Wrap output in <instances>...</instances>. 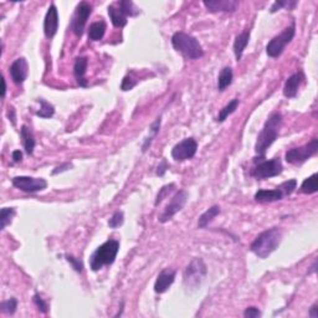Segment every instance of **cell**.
Returning a JSON list of instances; mask_svg holds the SVG:
<instances>
[{"instance_id":"obj_40","label":"cell","mask_w":318,"mask_h":318,"mask_svg":"<svg viewBox=\"0 0 318 318\" xmlns=\"http://www.w3.org/2000/svg\"><path fill=\"white\" fill-rule=\"evenodd\" d=\"M168 168H169L168 162H167L166 159H163V161L161 162V164H159V166H158V168H157V175H159V177H163V175L166 174L167 169H168Z\"/></svg>"},{"instance_id":"obj_36","label":"cell","mask_w":318,"mask_h":318,"mask_svg":"<svg viewBox=\"0 0 318 318\" xmlns=\"http://www.w3.org/2000/svg\"><path fill=\"white\" fill-rule=\"evenodd\" d=\"M34 303L36 304V307L39 308V311H41L42 313H47V311H49V306H47V303L41 299L40 295H37V293L34 295Z\"/></svg>"},{"instance_id":"obj_9","label":"cell","mask_w":318,"mask_h":318,"mask_svg":"<svg viewBox=\"0 0 318 318\" xmlns=\"http://www.w3.org/2000/svg\"><path fill=\"white\" fill-rule=\"evenodd\" d=\"M283 172L282 162L279 157L272 158L270 161H261L256 164L251 170V175L258 179H267V178L277 177Z\"/></svg>"},{"instance_id":"obj_43","label":"cell","mask_w":318,"mask_h":318,"mask_svg":"<svg viewBox=\"0 0 318 318\" xmlns=\"http://www.w3.org/2000/svg\"><path fill=\"white\" fill-rule=\"evenodd\" d=\"M308 315H310V317H312V318H318V303L313 304L312 307H311L310 313H308Z\"/></svg>"},{"instance_id":"obj_45","label":"cell","mask_w":318,"mask_h":318,"mask_svg":"<svg viewBox=\"0 0 318 318\" xmlns=\"http://www.w3.org/2000/svg\"><path fill=\"white\" fill-rule=\"evenodd\" d=\"M1 80H3V98H4V97H5V94H6V82H5V80H4V77L1 78Z\"/></svg>"},{"instance_id":"obj_38","label":"cell","mask_w":318,"mask_h":318,"mask_svg":"<svg viewBox=\"0 0 318 318\" xmlns=\"http://www.w3.org/2000/svg\"><path fill=\"white\" fill-rule=\"evenodd\" d=\"M136 85H137V81L132 80L130 76H126V77L123 78V81H122L121 89L122 91H130V90H132Z\"/></svg>"},{"instance_id":"obj_42","label":"cell","mask_w":318,"mask_h":318,"mask_svg":"<svg viewBox=\"0 0 318 318\" xmlns=\"http://www.w3.org/2000/svg\"><path fill=\"white\" fill-rule=\"evenodd\" d=\"M21 159H22L21 150H14V152H13V161H14V163H19V162H21Z\"/></svg>"},{"instance_id":"obj_34","label":"cell","mask_w":318,"mask_h":318,"mask_svg":"<svg viewBox=\"0 0 318 318\" xmlns=\"http://www.w3.org/2000/svg\"><path fill=\"white\" fill-rule=\"evenodd\" d=\"M297 5V1H291V0H286V1H282V0H277L275 1L274 5L271 6V13H276L277 10H280L281 8H286V9H292Z\"/></svg>"},{"instance_id":"obj_1","label":"cell","mask_w":318,"mask_h":318,"mask_svg":"<svg viewBox=\"0 0 318 318\" xmlns=\"http://www.w3.org/2000/svg\"><path fill=\"white\" fill-rule=\"evenodd\" d=\"M281 240H282V231L279 227H272L259 234L258 238L252 241L250 250L258 258L266 259L279 247Z\"/></svg>"},{"instance_id":"obj_20","label":"cell","mask_w":318,"mask_h":318,"mask_svg":"<svg viewBox=\"0 0 318 318\" xmlns=\"http://www.w3.org/2000/svg\"><path fill=\"white\" fill-rule=\"evenodd\" d=\"M249 41H250L249 30L243 31V33L239 34V35L236 36L235 41H234V54H235V57L238 61H240L241 57H243V50L246 49Z\"/></svg>"},{"instance_id":"obj_44","label":"cell","mask_w":318,"mask_h":318,"mask_svg":"<svg viewBox=\"0 0 318 318\" xmlns=\"http://www.w3.org/2000/svg\"><path fill=\"white\" fill-rule=\"evenodd\" d=\"M9 118L11 119V122H13V125H15V112L13 108L9 107Z\"/></svg>"},{"instance_id":"obj_6","label":"cell","mask_w":318,"mask_h":318,"mask_svg":"<svg viewBox=\"0 0 318 318\" xmlns=\"http://www.w3.org/2000/svg\"><path fill=\"white\" fill-rule=\"evenodd\" d=\"M295 34H296V24L295 21H292L290 26L285 29L282 33L280 34V35L275 36L274 39L271 41L268 42L267 46H266V53L270 57H279L281 56V54L283 53L285 50V47L292 41V39L295 37Z\"/></svg>"},{"instance_id":"obj_35","label":"cell","mask_w":318,"mask_h":318,"mask_svg":"<svg viewBox=\"0 0 318 318\" xmlns=\"http://www.w3.org/2000/svg\"><path fill=\"white\" fill-rule=\"evenodd\" d=\"M174 188H175L174 184H168V186L163 187V188L161 189V191H159V193H158L157 199H155V205L159 204V203H161L162 200H163L164 198H166L167 195H168V194L170 193V191H172L173 189H174Z\"/></svg>"},{"instance_id":"obj_22","label":"cell","mask_w":318,"mask_h":318,"mask_svg":"<svg viewBox=\"0 0 318 318\" xmlns=\"http://www.w3.org/2000/svg\"><path fill=\"white\" fill-rule=\"evenodd\" d=\"M20 136H21L22 144H24L26 154L31 155L34 152V148H35V138H34L33 132L28 126H22L21 130H20Z\"/></svg>"},{"instance_id":"obj_25","label":"cell","mask_w":318,"mask_h":318,"mask_svg":"<svg viewBox=\"0 0 318 318\" xmlns=\"http://www.w3.org/2000/svg\"><path fill=\"white\" fill-rule=\"evenodd\" d=\"M232 77H234V75H232L231 67H229V66L224 67L218 77V90L219 91H224L227 86H230L232 82Z\"/></svg>"},{"instance_id":"obj_2","label":"cell","mask_w":318,"mask_h":318,"mask_svg":"<svg viewBox=\"0 0 318 318\" xmlns=\"http://www.w3.org/2000/svg\"><path fill=\"white\" fill-rule=\"evenodd\" d=\"M282 125V114L279 112H275L271 117L267 119L263 128L261 130L260 134L258 137V142L255 146V150L259 154V157H263L266 150L272 146L275 141L279 137L280 127Z\"/></svg>"},{"instance_id":"obj_19","label":"cell","mask_w":318,"mask_h":318,"mask_svg":"<svg viewBox=\"0 0 318 318\" xmlns=\"http://www.w3.org/2000/svg\"><path fill=\"white\" fill-rule=\"evenodd\" d=\"M87 65H89V60L85 56L76 58L75 65H74V75H75L76 81H77V83L81 87H87Z\"/></svg>"},{"instance_id":"obj_15","label":"cell","mask_w":318,"mask_h":318,"mask_svg":"<svg viewBox=\"0 0 318 318\" xmlns=\"http://www.w3.org/2000/svg\"><path fill=\"white\" fill-rule=\"evenodd\" d=\"M9 72H10L11 80L14 81L17 85H21L24 83V81L26 80L29 74V66H28V61L24 57H19L11 64L10 69H9Z\"/></svg>"},{"instance_id":"obj_16","label":"cell","mask_w":318,"mask_h":318,"mask_svg":"<svg viewBox=\"0 0 318 318\" xmlns=\"http://www.w3.org/2000/svg\"><path fill=\"white\" fill-rule=\"evenodd\" d=\"M175 275H177V272H175L174 270H172V268H164V270H162V271L159 272V275L157 276V280H155V283H154L155 292L157 293L167 292V290H168V288L173 285V282H174Z\"/></svg>"},{"instance_id":"obj_37","label":"cell","mask_w":318,"mask_h":318,"mask_svg":"<svg viewBox=\"0 0 318 318\" xmlns=\"http://www.w3.org/2000/svg\"><path fill=\"white\" fill-rule=\"evenodd\" d=\"M66 260L67 262L71 263L72 268L75 270L76 272H82L83 271V263L81 262L80 260H77L76 258H74V256H71V255H66Z\"/></svg>"},{"instance_id":"obj_10","label":"cell","mask_w":318,"mask_h":318,"mask_svg":"<svg viewBox=\"0 0 318 318\" xmlns=\"http://www.w3.org/2000/svg\"><path fill=\"white\" fill-rule=\"evenodd\" d=\"M92 13V5L87 1H81L75 10L71 20V30L76 36L81 37L86 28V22Z\"/></svg>"},{"instance_id":"obj_13","label":"cell","mask_w":318,"mask_h":318,"mask_svg":"<svg viewBox=\"0 0 318 318\" xmlns=\"http://www.w3.org/2000/svg\"><path fill=\"white\" fill-rule=\"evenodd\" d=\"M13 186L15 188L20 189L25 193H37L44 189H46L47 182L42 178H33V177H15L11 180Z\"/></svg>"},{"instance_id":"obj_28","label":"cell","mask_w":318,"mask_h":318,"mask_svg":"<svg viewBox=\"0 0 318 318\" xmlns=\"http://www.w3.org/2000/svg\"><path fill=\"white\" fill-rule=\"evenodd\" d=\"M318 190L317 174H312L310 178L304 179L301 186V191L304 194H313Z\"/></svg>"},{"instance_id":"obj_32","label":"cell","mask_w":318,"mask_h":318,"mask_svg":"<svg viewBox=\"0 0 318 318\" xmlns=\"http://www.w3.org/2000/svg\"><path fill=\"white\" fill-rule=\"evenodd\" d=\"M1 311H3L4 313H8V315H14L15 311H17V307H18V301L17 299H8V301H4L3 303H1Z\"/></svg>"},{"instance_id":"obj_8","label":"cell","mask_w":318,"mask_h":318,"mask_svg":"<svg viewBox=\"0 0 318 318\" xmlns=\"http://www.w3.org/2000/svg\"><path fill=\"white\" fill-rule=\"evenodd\" d=\"M206 275V265L202 259H194L184 272V285L188 288H197Z\"/></svg>"},{"instance_id":"obj_29","label":"cell","mask_w":318,"mask_h":318,"mask_svg":"<svg viewBox=\"0 0 318 318\" xmlns=\"http://www.w3.org/2000/svg\"><path fill=\"white\" fill-rule=\"evenodd\" d=\"M37 101L41 105V107H40L39 111L36 112V116L40 117V118H50V117H53L54 113H55V107L45 100H41V98Z\"/></svg>"},{"instance_id":"obj_7","label":"cell","mask_w":318,"mask_h":318,"mask_svg":"<svg viewBox=\"0 0 318 318\" xmlns=\"http://www.w3.org/2000/svg\"><path fill=\"white\" fill-rule=\"evenodd\" d=\"M317 150L318 139L313 138L312 141L308 142V143L304 144V146L288 150L285 154L286 162L290 164H293V166H301L304 162L308 161L311 157H313V155L317 153Z\"/></svg>"},{"instance_id":"obj_39","label":"cell","mask_w":318,"mask_h":318,"mask_svg":"<svg viewBox=\"0 0 318 318\" xmlns=\"http://www.w3.org/2000/svg\"><path fill=\"white\" fill-rule=\"evenodd\" d=\"M245 318H258L261 317V311L258 307H247L243 312Z\"/></svg>"},{"instance_id":"obj_4","label":"cell","mask_w":318,"mask_h":318,"mask_svg":"<svg viewBox=\"0 0 318 318\" xmlns=\"http://www.w3.org/2000/svg\"><path fill=\"white\" fill-rule=\"evenodd\" d=\"M119 250V243L117 240H107L102 243L90 258V266L92 271H98L103 266L112 265L117 258Z\"/></svg>"},{"instance_id":"obj_21","label":"cell","mask_w":318,"mask_h":318,"mask_svg":"<svg viewBox=\"0 0 318 318\" xmlns=\"http://www.w3.org/2000/svg\"><path fill=\"white\" fill-rule=\"evenodd\" d=\"M107 10L113 26H116V28H123V26L127 25V17L123 14V11H122L121 9L116 8L114 5H110Z\"/></svg>"},{"instance_id":"obj_5","label":"cell","mask_w":318,"mask_h":318,"mask_svg":"<svg viewBox=\"0 0 318 318\" xmlns=\"http://www.w3.org/2000/svg\"><path fill=\"white\" fill-rule=\"evenodd\" d=\"M297 188V180L290 179L287 182H283L282 184H280L272 190H265L261 189L258 193L255 194V200L261 204H266V203H274L277 200H282L285 197H288L295 191Z\"/></svg>"},{"instance_id":"obj_11","label":"cell","mask_w":318,"mask_h":318,"mask_svg":"<svg viewBox=\"0 0 318 318\" xmlns=\"http://www.w3.org/2000/svg\"><path fill=\"white\" fill-rule=\"evenodd\" d=\"M188 198H189V194L187 190L177 191V194H175L174 197L172 198V200L169 202V204L166 206L163 214L159 216V222L161 223L169 222L175 214L179 213L183 207L186 206L187 202H188Z\"/></svg>"},{"instance_id":"obj_18","label":"cell","mask_w":318,"mask_h":318,"mask_svg":"<svg viewBox=\"0 0 318 318\" xmlns=\"http://www.w3.org/2000/svg\"><path fill=\"white\" fill-rule=\"evenodd\" d=\"M304 81V74L302 71L296 72L291 75L290 77L286 80L285 86H283V94L287 98H293V97L297 96V92H299V86L301 83Z\"/></svg>"},{"instance_id":"obj_17","label":"cell","mask_w":318,"mask_h":318,"mask_svg":"<svg viewBox=\"0 0 318 318\" xmlns=\"http://www.w3.org/2000/svg\"><path fill=\"white\" fill-rule=\"evenodd\" d=\"M203 4L210 13H219V11L234 13L239 6V1L236 0H209Z\"/></svg>"},{"instance_id":"obj_23","label":"cell","mask_w":318,"mask_h":318,"mask_svg":"<svg viewBox=\"0 0 318 318\" xmlns=\"http://www.w3.org/2000/svg\"><path fill=\"white\" fill-rule=\"evenodd\" d=\"M106 28H107V25H106V22L103 20L92 22L89 29V39L91 41H100L105 36Z\"/></svg>"},{"instance_id":"obj_31","label":"cell","mask_w":318,"mask_h":318,"mask_svg":"<svg viewBox=\"0 0 318 318\" xmlns=\"http://www.w3.org/2000/svg\"><path fill=\"white\" fill-rule=\"evenodd\" d=\"M159 130H161V117H158V118L155 119L154 123H152V126H150V131L152 132V134H150L148 138H146V142H144L143 147H142V150H143V152H146V150H148V147L150 146V143H152V141L154 139V137L159 133Z\"/></svg>"},{"instance_id":"obj_3","label":"cell","mask_w":318,"mask_h":318,"mask_svg":"<svg viewBox=\"0 0 318 318\" xmlns=\"http://www.w3.org/2000/svg\"><path fill=\"white\" fill-rule=\"evenodd\" d=\"M172 45L175 50L191 60H197L204 56V50L200 42L194 36L187 33H182V31L175 33L172 36Z\"/></svg>"},{"instance_id":"obj_30","label":"cell","mask_w":318,"mask_h":318,"mask_svg":"<svg viewBox=\"0 0 318 318\" xmlns=\"http://www.w3.org/2000/svg\"><path fill=\"white\" fill-rule=\"evenodd\" d=\"M17 214L14 207H3L0 210V222H1V230L5 229L9 224L11 223V219L14 218V215Z\"/></svg>"},{"instance_id":"obj_14","label":"cell","mask_w":318,"mask_h":318,"mask_svg":"<svg viewBox=\"0 0 318 318\" xmlns=\"http://www.w3.org/2000/svg\"><path fill=\"white\" fill-rule=\"evenodd\" d=\"M58 30V13L55 4H51L47 9L44 20V33L47 39H53Z\"/></svg>"},{"instance_id":"obj_41","label":"cell","mask_w":318,"mask_h":318,"mask_svg":"<svg viewBox=\"0 0 318 318\" xmlns=\"http://www.w3.org/2000/svg\"><path fill=\"white\" fill-rule=\"evenodd\" d=\"M70 168H72V164H71V163H64V164H61V166L56 167V168L54 169V170H53V175L58 174V173L66 172V170H69Z\"/></svg>"},{"instance_id":"obj_33","label":"cell","mask_w":318,"mask_h":318,"mask_svg":"<svg viewBox=\"0 0 318 318\" xmlns=\"http://www.w3.org/2000/svg\"><path fill=\"white\" fill-rule=\"evenodd\" d=\"M125 222V215L122 211H116V213L112 215V218L108 220V226L111 227V229H117V227L121 226Z\"/></svg>"},{"instance_id":"obj_24","label":"cell","mask_w":318,"mask_h":318,"mask_svg":"<svg viewBox=\"0 0 318 318\" xmlns=\"http://www.w3.org/2000/svg\"><path fill=\"white\" fill-rule=\"evenodd\" d=\"M219 214H220V207H219L218 205H214V206L209 207L204 214L200 215L199 220H198V227L204 229V227L207 226L209 223H210L215 216H218Z\"/></svg>"},{"instance_id":"obj_12","label":"cell","mask_w":318,"mask_h":318,"mask_svg":"<svg viewBox=\"0 0 318 318\" xmlns=\"http://www.w3.org/2000/svg\"><path fill=\"white\" fill-rule=\"evenodd\" d=\"M198 150V143L194 138H186L175 144L172 150V158L177 162H184L191 159Z\"/></svg>"},{"instance_id":"obj_27","label":"cell","mask_w":318,"mask_h":318,"mask_svg":"<svg viewBox=\"0 0 318 318\" xmlns=\"http://www.w3.org/2000/svg\"><path fill=\"white\" fill-rule=\"evenodd\" d=\"M118 8L123 11L126 17H136L139 14V9L131 0H122L118 3Z\"/></svg>"},{"instance_id":"obj_26","label":"cell","mask_w":318,"mask_h":318,"mask_svg":"<svg viewBox=\"0 0 318 318\" xmlns=\"http://www.w3.org/2000/svg\"><path fill=\"white\" fill-rule=\"evenodd\" d=\"M239 103H240V101L238 100V98H234L232 101H230L229 103H227L226 106H225L223 110H220V112H219V116H218V119L216 121L218 122H224L225 119L227 118V117L230 116L231 113H234V112L236 111V108H238Z\"/></svg>"}]
</instances>
